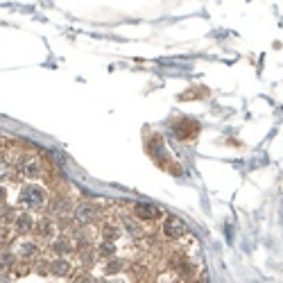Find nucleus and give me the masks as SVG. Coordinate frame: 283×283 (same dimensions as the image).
<instances>
[{
  "mask_svg": "<svg viewBox=\"0 0 283 283\" xmlns=\"http://www.w3.org/2000/svg\"><path fill=\"white\" fill-rule=\"evenodd\" d=\"M7 163L14 165V172L16 174H23L28 179H39L43 172L41 168V159H37L34 154H14V156H7Z\"/></svg>",
  "mask_w": 283,
  "mask_h": 283,
  "instance_id": "1",
  "label": "nucleus"
},
{
  "mask_svg": "<svg viewBox=\"0 0 283 283\" xmlns=\"http://www.w3.org/2000/svg\"><path fill=\"white\" fill-rule=\"evenodd\" d=\"M19 202L30 211H41L46 206V191L41 186H34V183H28V186L21 188L19 193Z\"/></svg>",
  "mask_w": 283,
  "mask_h": 283,
  "instance_id": "2",
  "label": "nucleus"
},
{
  "mask_svg": "<svg viewBox=\"0 0 283 283\" xmlns=\"http://www.w3.org/2000/svg\"><path fill=\"white\" fill-rule=\"evenodd\" d=\"M163 231H165V236L168 238H177V236H181V233L186 231V224H183L179 218L170 215V218L165 220V224H163Z\"/></svg>",
  "mask_w": 283,
  "mask_h": 283,
  "instance_id": "3",
  "label": "nucleus"
},
{
  "mask_svg": "<svg viewBox=\"0 0 283 283\" xmlns=\"http://www.w3.org/2000/svg\"><path fill=\"white\" fill-rule=\"evenodd\" d=\"M134 211H136L138 218H156V209L150 204H134Z\"/></svg>",
  "mask_w": 283,
  "mask_h": 283,
  "instance_id": "4",
  "label": "nucleus"
},
{
  "mask_svg": "<svg viewBox=\"0 0 283 283\" xmlns=\"http://www.w3.org/2000/svg\"><path fill=\"white\" fill-rule=\"evenodd\" d=\"M77 218L82 220V222H88V220L96 218V209H93V206H79V209H77Z\"/></svg>",
  "mask_w": 283,
  "mask_h": 283,
  "instance_id": "5",
  "label": "nucleus"
},
{
  "mask_svg": "<svg viewBox=\"0 0 283 283\" xmlns=\"http://www.w3.org/2000/svg\"><path fill=\"white\" fill-rule=\"evenodd\" d=\"M16 227H19V231H30L32 229V222H30V218H28V213H23V215H19V220H16Z\"/></svg>",
  "mask_w": 283,
  "mask_h": 283,
  "instance_id": "6",
  "label": "nucleus"
},
{
  "mask_svg": "<svg viewBox=\"0 0 283 283\" xmlns=\"http://www.w3.org/2000/svg\"><path fill=\"white\" fill-rule=\"evenodd\" d=\"M32 251H34V245H32V242H25V245H21V254H23V256H30Z\"/></svg>",
  "mask_w": 283,
  "mask_h": 283,
  "instance_id": "7",
  "label": "nucleus"
},
{
  "mask_svg": "<svg viewBox=\"0 0 283 283\" xmlns=\"http://www.w3.org/2000/svg\"><path fill=\"white\" fill-rule=\"evenodd\" d=\"M55 272H57V274H59V272L66 274V272H68V263H64V260H61V263H57V265H55Z\"/></svg>",
  "mask_w": 283,
  "mask_h": 283,
  "instance_id": "8",
  "label": "nucleus"
}]
</instances>
